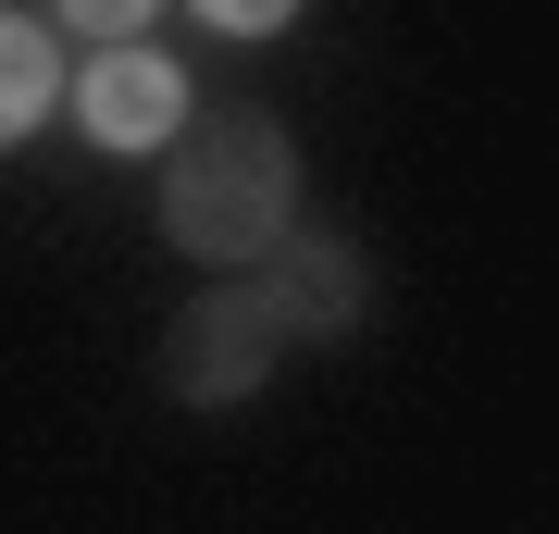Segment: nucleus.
<instances>
[{"instance_id":"f257e3e1","label":"nucleus","mask_w":559,"mask_h":534,"mask_svg":"<svg viewBox=\"0 0 559 534\" xmlns=\"http://www.w3.org/2000/svg\"><path fill=\"white\" fill-rule=\"evenodd\" d=\"M162 237L212 274H249L299 237V150H286L274 112H212L187 124L175 162H162Z\"/></svg>"},{"instance_id":"f03ea898","label":"nucleus","mask_w":559,"mask_h":534,"mask_svg":"<svg viewBox=\"0 0 559 534\" xmlns=\"http://www.w3.org/2000/svg\"><path fill=\"white\" fill-rule=\"evenodd\" d=\"M274 348H286L274 298H261V286H212L200 311L162 336V385H175L187 411H224V397H249L261 373H274Z\"/></svg>"},{"instance_id":"7ed1b4c3","label":"nucleus","mask_w":559,"mask_h":534,"mask_svg":"<svg viewBox=\"0 0 559 534\" xmlns=\"http://www.w3.org/2000/svg\"><path fill=\"white\" fill-rule=\"evenodd\" d=\"M75 124H87L100 150H175V138H187V75H175L150 38H138V50H100V62L75 75Z\"/></svg>"},{"instance_id":"20e7f679","label":"nucleus","mask_w":559,"mask_h":534,"mask_svg":"<svg viewBox=\"0 0 559 534\" xmlns=\"http://www.w3.org/2000/svg\"><path fill=\"white\" fill-rule=\"evenodd\" d=\"M261 298H274L286 336H336V323L373 311V274H360L336 237H286V249H274V274H261Z\"/></svg>"},{"instance_id":"39448f33","label":"nucleus","mask_w":559,"mask_h":534,"mask_svg":"<svg viewBox=\"0 0 559 534\" xmlns=\"http://www.w3.org/2000/svg\"><path fill=\"white\" fill-rule=\"evenodd\" d=\"M50 99H62V38L25 25V13H0V150L25 124H50Z\"/></svg>"},{"instance_id":"423d86ee","label":"nucleus","mask_w":559,"mask_h":534,"mask_svg":"<svg viewBox=\"0 0 559 534\" xmlns=\"http://www.w3.org/2000/svg\"><path fill=\"white\" fill-rule=\"evenodd\" d=\"M150 13H162V0H62V38H87V50H138Z\"/></svg>"},{"instance_id":"0eeeda50","label":"nucleus","mask_w":559,"mask_h":534,"mask_svg":"<svg viewBox=\"0 0 559 534\" xmlns=\"http://www.w3.org/2000/svg\"><path fill=\"white\" fill-rule=\"evenodd\" d=\"M200 25H224V38H274V25H299V0H187Z\"/></svg>"}]
</instances>
